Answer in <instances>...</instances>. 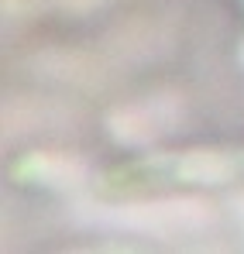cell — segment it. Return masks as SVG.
Returning <instances> with one entry per match:
<instances>
[{
    "instance_id": "cell-1",
    "label": "cell",
    "mask_w": 244,
    "mask_h": 254,
    "mask_svg": "<svg viewBox=\"0 0 244 254\" xmlns=\"http://www.w3.org/2000/svg\"><path fill=\"white\" fill-rule=\"evenodd\" d=\"M244 175V148H196L172 155H145L100 179L103 196H138L159 186H220Z\"/></svg>"
},
{
    "instance_id": "cell-3",
    "label": "cell",
    "mask_w": 244,
    "mask_h": 254,
    "mask_svg": "<svg viewBox=\"0 0 244 254\" xmlns=\"http://www.w3.org/2000/svg\"><path fill=\"white\" fill-rule=\"evenodd\" d=\"M96 3H103V0H3V7L7 10H17V14H24V10H62V14H86L89 7H96Z\"/></svg>"
},
{
    "instance_id": "cell-4",
    "label": "cell",
    "mask_w": 244,
    "mask_h": 254,
    "mask_svg": "<svg viewBox=\"0 0 244 254\" xmlns=\"http://www.w3.org/2000/svg\"><path fill=\"white\" fill-rule=\"evenodd\" d=\"M234 206H238V213H244V203H241V199H238V203H234Z\"/></svg>"
},
{
    "instance_id": "cell-2",
    "label": "cell",
    "mask_w": 244,
    "mask_h": 254,
    "mask_svg": "<svg viewBox=\"0 0 244 254\" xmlns=\"http://www.w3.org/2000/svg\"><path fill=\"white\" fill-rule=\"evenodd\" d=\"M14 175L21 182H35V186H48V189H73L82 182L86 165L80 158H69V155L35 151V155H28L14 165Z\"/></svg>"
}]
</instances>
